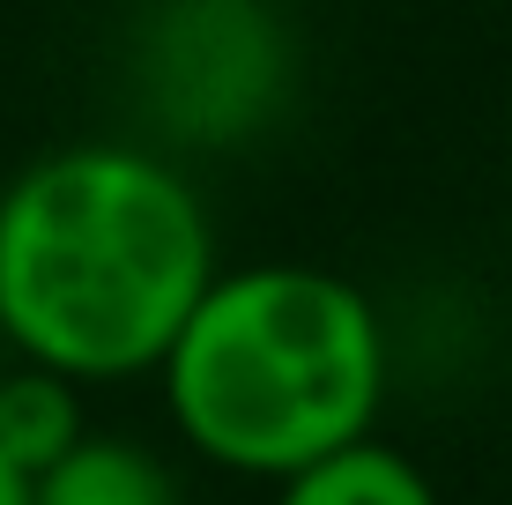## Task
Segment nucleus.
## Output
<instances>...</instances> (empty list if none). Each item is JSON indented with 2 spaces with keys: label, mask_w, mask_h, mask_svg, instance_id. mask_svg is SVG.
I'll list each match as a JSON object with an SVG mask.
<instances>
[{
  "label": "nucleus",
  "mask_w": 512,
  "mask_h": 505,
  "mask_svg": "<svg viewBox=\"0 0 512 505\" xmlns=\"http://www.w3.org/2000/svg\"><path fill=\"white\" fill-rule=\"evenodd\" d=\"M216 268V216L156 142H67L0 186V342L82 387L149 379Z\"/></svg>",
  "instance_id": "nucleus-1"
},
{
  "label": "nucleus",
  "mask_w": 512,
  "mask_h": 505,
  "mask_svg": "<svg viewBox=\"0 0 512 505\" xmlns=\"http://www.w3.org/2000/svg\"><path fill=\"white\" fill-rule=\"evenodd\" d=\"M149 379L186 454L223 476L282 483L379 424L394 342L342 268L245 260L208 275Z\"/></svg>",
  "instance_id": "nucleus-2"
},
{
  "label": "nucleus",
  "mask_w": 512,
  "mask_h": 505,
  "mask_svg": "<svg viewBox=\"0 0 512 505\" xmlns=\"http://www.w3.org/2000/svg\"><path fill=\"white\" fill-rule=\"evenodd\" d=\"M297 45L275 0H156L134 90L164 149H238L290 104Z\"/></svg>",
  "instance_id": "nucleus-3"
},
{
  "label": "nucleus",
  "mask_w": 512,
  "mask_h": 505,
  "mask_svg": "<svg viewBox=\"0 0 512 505\" xmlns=\"http://www.w3.org/2000/svg\"><path fill=\"white\" fill-rule=\"evenodd\" d=\"M30 505H186L156 446L127 431H82L52 468L30 476Z\"/></svg>",
  "instance_id": "nucleus-4"
},
{
  "label": "nucleus",
  "mask_w": 512,
  "mask_h": 505,
  "mask_svg": "<svg viewBox=\"0 0 512 505\" xmlns=\"http://www.w3.org/2000/svg\"><path fill=\"white\" fill-rule=\"evenodd\" d=\"M275 505H446V498H438V483L423 476L401 446H386L379 431H364V439L290 468V476L275 483Z\"/></svg>",
  "instance_id": "nucleus-5"
},
{
  "label": "nucleus",
  "mask_w": 512,
  "mask_h": 505,
  "mask_svg": "<svg viewBox=\"0 0 512 505\" xmlns=\"http://www.w3.org/2000/svg\"><path fill=\"white\" fill-rule=\"evenodd\" d=\"M90 431L82 416V379L52 372V364H0V454H8L23 476H38L67 454V446Z\"/></svg>",
  "instance_id": "nucleus-6"
},
{
  "label": "nucleus",
  "mask_w": 512,
  "mask_h": 505,
  "mask_svg": "<svg viewBox=\"0 0 512 505\" xmlns=\"http://www.w3.org/2000/svg\"><path fill=\"white\" fill-rule=\"evenodd\" d=\"M0 505H30V476H23L8 454H0Z\"/></svg>",
  "instance_id": "nucleus-7"
},
{
  "label": "nucleus",
  "mask_w": 512,
  "mask_h": 505,
  "mask_svg": "<svg viewBox=\"0 0 512 505\" xmlns=\"http://www.w3.org/2000/svg\"><path fill=\"white\" fill-rule=\"evenodd\" d=\"M0 350H8V342H0Z\"/></svg>",
  "instance_id": "nucleus-8"
}]
</instances>
